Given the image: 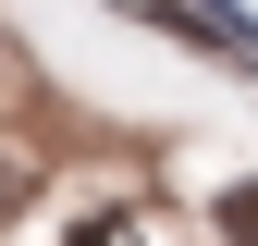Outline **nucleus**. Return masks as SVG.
<instances>
[{
  "label": "nucleus",
  "mask_w": 258,
  "mask_h": 246,
  "mask_svg": "<svg viewBox=\"0 0 258 246\" xmlns=\"http://www.w3.org/2000/svg\"><path fill=\"white\" fill-rule=\"evenodd\" d=\"M148 25H172V37H197V49H221V61H246L258 74V25L246 13H221V0H136Z\"/></svg>",
  "instance_id": "1"
},
{
  "label": "nucleus",
  "mask_w": 258,
  "mask_h": 246,
  "mask_svg": "<svg viewBox=\"0 0 258 246\" xmlns=\"http://www.w3.org/2000/svg\"><path fill=\"white\" fill-rule=\"evenodd\" d=\"M221 234H234V246H258V184H234V197H221Z\"/></svg>",
  "instance_id": "2"
},
{
  "label": "nucleus",
  "mask_w": 258,
  "mask_h": 246,
  "mask_svg": "<svg viewBox=\"0 0 258 246\" xmlns=\"http://www.w3.org/2000/svg\"><path fill=\"white\" fill-rule=\"evenodd\" d=\"M86 246H123V234H86Z\"/></svg>",
  "instance_id": "3"
}]
</instances>
